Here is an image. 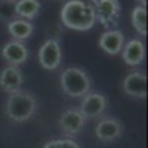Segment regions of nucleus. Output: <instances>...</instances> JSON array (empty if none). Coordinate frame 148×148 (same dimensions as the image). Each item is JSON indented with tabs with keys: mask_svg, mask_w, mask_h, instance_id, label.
<instances>
[{
	"mask_svg": "<svg viewBox=\"0 0 148 148\" xmlns=\"http://www.w3.org/2000/svg\"><path fill=\"white\" fill-rule=\"evenodd\" d=\"M58 125H59L61 132H62L65 136L71 138V136L79 135L83 130V127L86 125V119L80 114L79 110L68 108V110H65L64 113L59 116Z\"/></svg>",
	"mask_w": 148,
	"mask_h": 148,
	"instance_id": "obj_8",
	"label": "nucleus"
},
{
	"mask_svg": "<svg viewBox=\"0 0 148 148\" xmlns=\"http://www.w3.org/2000/svg\"><path fill=\"white\" fill-rule=\"evenodd\" d=\"M15 18H16L15 2H3V0H0V21L8 24Z\"/></svg>",
	"mask_w": 148,
	"mask_h": 148,
	"instance_id": "obj_17",
	"label": "nucleus"
},
{
	"mask_svg": "<svg viewBox=\"0 0 148 148\" xmlns=\"http://www.w3.org/2000/svg\"><path fill=\"white\" fill-rule=\"evenodd\" d=\"M0 55H2V58L9 65L19 67L21 64L27 62V59L30 58V51L22 42L10 40L3 45L2 51H0Z\"/></svg>",
	"mask_w": 148,
	"mask_h": 148,
	"instance_id": "obj_9",
	"label": "nucleus"
},
{
	"mask_svg": "<svg viewBox=\"0 0 148 148\" xmlns=\"http://www.w3.org/2000/svg\"><path fill=\"white\" fill-rule=\"evenodd\" d=\"M61 89L70 98H83L92 89L89 74L80 67H67L59 77Z\"/></svg>",
	"mask_w": 148,
	"mask_h": 148,
	"instance_id": "obj_3",
	"label": "nucleus"
},
{
	"mask_svg": "<svg viewBox=\"0 0 148 148\" xmlns=\"http://www.w3.org/2000/svg\"><path fill=\"white\" fill-rule=\"evenodd\" d=\"M123 123L114 117H104L95 126V135L101 142H114L123 136Z\"/></svg>",
	"mask_w": 148,
	"mask_h": 148,
	"instance_id": "obj_7",
	"label": "nucleus"
},
{
	"mask_svg": "<svg viewBox=\"0 0 148 148\" xmlns=\"http://www.w3.org/2000/svg\"><path fill=\"white\" fill-rule=\"evenodd\" d=\"M40 2L39 0H16L15 2V15L21 19L31 21L40 14Z\"/></svg>",
	"mask_w": 148,
	"mask_h": 148,
	"instance_id": "obj_15",
	"label": "nucleus"
},
{
	"mask_svg": "<svg viewBox=\"0 0 148 148\" xmlns=\"http://www.w3.org/2000/svg\"><path fill=\"white\" fill-rule=\"evenodd\" d=\"M123 92L126 95L136 98V99H145L147 98V76L141 71H132L125 77L121 83Z\"/></svg>",
	"mask_w": 148,
	"mask_h": 148,
	"instance_id": "obj_10",
	"label": "nucleus"
},
{
	"mask_svg": "<svg viewBox=\"0 0 148 148\" xmlns=\"http://www.w3.org/2000/svg\"><path fill=\"white\" fill-rule=\"evenodd\" d=\"M95 10L96 21L105 30H114L119 25L121 15V5L119 0H90L89 2Z\"/></svg>",
	"mask_w": 148,
	"mask_h": 148,
	"instance_id": "obj_4",
	"label": "nucleus"
},
{
	"mask_svg": "<svg viewBox=\"0 0 148 148\" xmlns=\"http://www.w3.org/2000/svg\"><path fill=\"white\" fill-rule=\"evenodd\" d=\"M46 36H47V39L59 42L61 36H62V25H61V24H58V22L49 24L47 28H46Z\"/></svg>",
	"mask_w": 148,
	"mask_h": 148,
	"instance_id": "obj_19",
	"label": "nucleus"
},
{
	"mask_svg": "<svg viewBox=\"0 0 148 148\" xmlns=\"http://www.w3.org/2000/svg\"><path fill=\"white\" fill-rule=\"evenodd\" d=\"M132 25L139 36H147V8L135 6L132 10Z\"/></svg>",
	"mask_w": 148,
	"mask_h": 148,
	"instance_id": "obj_16",
	"label": "nucleus"
},
{
	"mask_svg": "<svg viewBox=\"0 0 148 148\" xmlns=\"http://www.w3.org/2000/svg\"><path fill=\"white\" fill-rule=\"evenodd\" d=\"M37 111V98L28 92L19 89L8 96V101L5 105V113L8 119L15 123L28 121Z\"/></svg>",
	"mask_w": 148,
	"mask_h": 148,
	"instance_id": "obj_2",
	"label": "nucleus"
},
{
	"mask_svg": "<svg viewBox=\"0 0 148 148\" xmlns=\"http://www.w3.org/2000/svg\"><path fill=\"white\" fill-rule=\"evenodd\" d=\"M61 62H62L61 43L56 40L46 39V42L39 49V64L47 71H53L59 68Z\"/></svg>",
	"mask_w": 148,
	"mask_h": 148,
	"instance_id": "obj_6",
	"label": "nucleus"
},
{
	"mask_svg": "<svg viewBox=\"0 0 148 148\" xmlns=\"http://www.w3.org/2000/svg\"><path fill=\"white\" fill-rule=\"evenodd\" d=\"M43 148H80V145L71 138H58L47 141Z\"/></svg>",
	"mask_w": 148,
	"mask_h": 148,
	"instance_id": "obj_18",
	"label": "nucleus"
},
{
	"mask_svg": "<svg viewBox=\"0 0 148 148\" xmlns=\"http://www.w3.org/2000/svg\"><path fill=\"white\" fill-rule=\"evenodd\" d=\"M61 25L76 31H88L95 27L96 16L89 2L84 0H68L61 9Z\"/></svg>",
	"mask_w": 148,
	"mask_h": 148,
	"instance_id": "obj_1",
	"label": "nucleus"
},
{
	"mask_svg": "<svg viewBox=\"0 0 148 148\" xmlns=\"http://www.w3.org/2000/svg\"><path fill=\"white\" fill-rule=\"evenodd\" d=\"M3 2H16V0H3Z\"/></svg>",
	"mask_w": 148,
	"mask_h": 148,
	"instance_id": "obj_21",
	"label": "nucleus"
},
{
	"mask_svg": "<svg viewBox=\"0 0 148 148\" xmlns=\"http://www.w3.org/2000/svg\"><path fill=\"white\" fill-rule=\"evenodd\" d=\"M138 3H139V6H144V8H147V0H138Z\"/></svg>",
	"mask_w": 148,
	"mask_h": 148,
	"instance_id": "obj_20",
	"label": "nucleus"
},
{
	"mask_svg": "<svg viewBox=\"0 0 148 148\" xmlns=\"http://www.w3.org/2000/svg\"><path fill=\"white\" fill-rule=\"evenodd\" d=\"M22 83H24V74L19 67L6 65L0 71V88L8 95L19 90L22 88Z\"/></svg>",
	"mask_w": 148,
	"mask_h": 148,
	"instance_id": "obj_11",
	"label": "nucleus"
},
{
	"mask_svg": "<svg viewBox=\"0 0 148 148\" xmlns=\"http://www.w3.org/2000/svg\"><path fill=\"white\" fill-rule=\"evenodd\" d=\"M98 45L102 51L108 55H119L121 53V49L125 46V34L123 31L114 28V30H107L101 34Z\"/></svg>",
	"mask_w": 148,
	"mask_h": 148,
	"instance_id": "obj_12",
	"label": "nucleus"
},
{
	"mask_svg": "<svg viewBox=\"0 0 148 148\" xmlns=\"http://www.w3.org/2000/svg\"><path fill=\"white\" fill-rule=\"evenodd\" d=\"M107 108H108V99L105 95H102L99 92H89L88 95H84L82 98L79 111L88 120V119L101 117L105 113Z\"/></svg>",
	"mask_w": 148,
	"mask_h": 148,
	"instance_id": "obj_5",
	"label": "nucleus"
},
{
	"mask_svg": "<svg viewBox=\"0 0 148 148\" xmlns=\"http://www.w3.org/2000/svg\"><path fill=\"white\" fill-rule=\"evenodd\" d=\"M6 27H8V33L14 37V40L18 42L30 39L31 34L34 33V24L31 21L21 19V18L12 19L10 22L6 24Z\"/></svg>",
	"mask_w": 148,
	"mask_h": 148,
	"instance_id": "obj_14",
	"label": "nucleus"
},
{
	"mask_svg": "<svg viewBox=\"0 0 148 148\" xmlns=\"http://www.w3.org/2000/svg\"><path fill=\"white\" fill-rule=\"evenodd\" d=\"M121 58L130 67L141 65L145 59V45H144V42L141 39H132L127 43H125V46L121 49Z\"/></svg>",
	"mask_w": 148,
	"mask_h": 148,
	"instance_id": "obj_13",
	"label": "nucleus"
}]
</instances>
